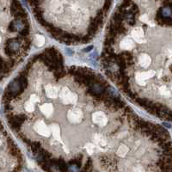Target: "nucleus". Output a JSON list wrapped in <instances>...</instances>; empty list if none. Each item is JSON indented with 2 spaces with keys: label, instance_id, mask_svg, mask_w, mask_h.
Returning a JSON list of instances; mask_svg holds the SVG:
<instances>
[{
  "label": "nucleus",
  "instance_id": "f257e3e1",
  "mask_svg": "<svg viewBox=\"0 0 172 172\" xmlns=\"http://www.w3.org/2000/svg\"><path fill=\"white\" fill-rule=\"evenodd\" d=\"M43 43H44V38L43 36L41 35H37L35 38V44L36 46L38 47H40V46L43 45Z\"/></svg>",
  "mask_w": 172,
  "mask_h": 172
}]
</instances>
